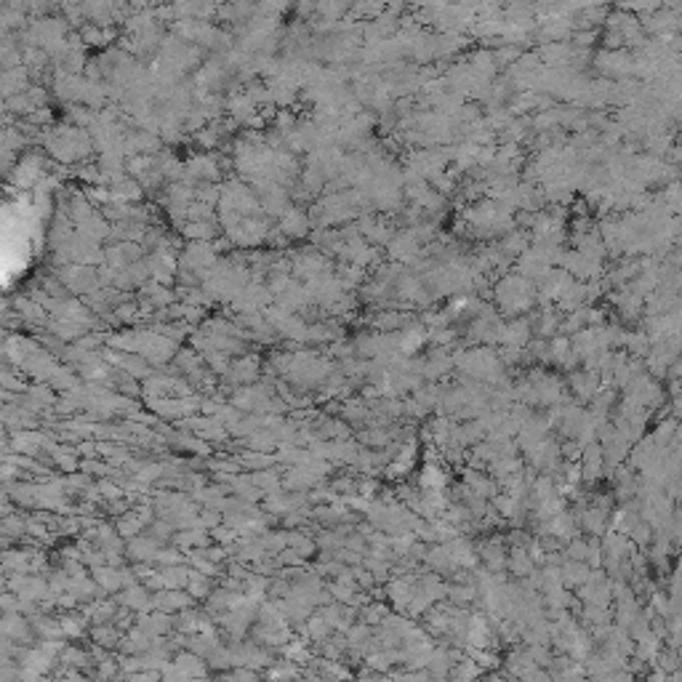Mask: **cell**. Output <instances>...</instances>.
<instances>
[{
	"label": "cell",
	"instance_id": "1",
	"mask_svg": "<svg viewBox=\"0 0 682 682\" xmlns=\"http://www.w3.org/2000/svg\"><path fill=\"white\" fill-rule=\"evenodd\" d=\"M310 229V216L296 208H288L286 214L280 216V232L288 238H304Z\"/></svg>",
	"mask_w": 682,
	"mask_h": 682
},
{
	"label": "cell",
	"instance_id": "2",
	"mask_svg": "<svg viewBox=\"0 0 682 682\" xmlns=\"http://www.w3.org/2000/svg\"><path fill=\"white\" fill-rule=\"evenodd\" d=\"M94 581L99 584V589H107V592H115V589L126 587L123 571L115 568V565H99V568H94Z\"/></svg>",
	"mask_w": 682,
	"mask_h": 682
},
{
	"label": "cell",
	"instance_id": "3",
	"mask_svg": "<svg viewBox=\"0 0 682 682\" xmlns=\"http://www.w3.org/2000/svg\"><path fill=\"white\" fill-rule=\"evenodd\" d=\"M599 467H602V448L597 443H589L584 456H581V467L578 469H584L581 475L587 480H595L599 475Z\"/></svg>",
	"mask_w": 682,
	"mask_h": 682
},
{
	"label": "cell",
	"instance_id": "4",
	"mask_svg": "<svg viewBox=\"0 0 682 682\" xmlns=\"http://www.w3.org/2000/svg\"><path fill=\"white\" fill-rule=\"evenodd\" d=\"M560 571H563V584H568V587H584L592 576L587 563H576V560H568Z\"/></svg>",
	"mask_w": 682,
	"mask_h": 682
},
{
	"label": "cell",
	"instance_id": "5",
	"mask_svg": "<svg viewBox=\"0 0 682 682\" xmlns=\"http://www.w3.org/2000/svg\"><path fill=\"white\" fill-rule=\"evenodd\" d=\"M157 541L150 539V536H144V539H133L131 544H128V557L131 560H155L157 557Z\"/></svg>",
	"mask_w": 682,
	"mask_h": 682
},
{
	"label": "cell",
	"instance_id": "6",
	"mask_svg": "<svg viewBox=\"0 0 682 682\" xmlns=\"http://www.w3.org/2000/svg\"><path fill=\"white\" fill-rule=\"evenodd\" d=\"M256 371H259L256 360H238V363H232L229 376L235 379V384H248L251 379H256Z\"/></svg>",
	"mask_w": 682,
	"mask_h": 682
},
{
	"label": "cell",
	"instance_id": "7",
	"mask_svg": "<svg viewBox=\"0 0 682 682\" xmlns=\"http://www.w3.org/2000/svg\"><path fill=\"white\" fill-rule=\"evenodd\" d=\"M176 669L181 671V674H187V677H203L205 674V666H203V661L197 659L195 653H184V656H179L176 659Z\"/></svg>",
	"mask_w": 682,
	"mask_h": 682
},
{
	"label": "cell",
	"instance_id": "8",
	"mask_svg": "<svg viewBox=\"0 0 682 682\" xmlns=\"http://www.w3.org/2000/svg\"><path fill=\"white\" fill-rule=\"evenodd\" d=\"M184 235L192 238L195 243H208V240L216 235V229L211 221H190V224L184 227Z\"/></svg>",
	"mask_w": 682,
	"mask_h": 682
},
{
	"label": "cell",
	"instance_id": "9",
	"mask_svg": "<svg viewBox=\"0 0 682 682\" xmlns=\"http://www.w3.org/2000/svg\"><path fill=\"white\" fill-rule=\"evenodd\" d=\"M120 602H123V605H128V608H133V611H147V608L152 605V602H150V597H147V592H144L142 587H128Z\"/></svg>",
	"mask_w": 682,
	"mask_h": 682
},
{
	"label": "cell",
	"instance_id": "10",
	"mask_svg": "<svg viewBox=\"0 0 682 682\" xmlns=\"http://www.w3.org/2000/svg\"><path fill=\"white\" fill-rule=\"evenodd\" d=\"M656 669L666 671V674H674V671L682 669V656L674 653V650H659L656 656Z\"/></svg>",
	"mask_w": 682,
	"mask_h": 682
},
{
	"label": "cell",
	"instance_id": "11",
	"mask_svg": "<svg viewBox=\"0 0 682 682\" xmlns=\"http://www.w3.org/2000/svg\"><path fill=\"white\" fill-rule=\"evenodd\" d=\"M176 544L179 547H205L208 544V533L203 528H195V530H184L176 536Z\"/></svg>",
	"mask_w": 682,
	"mask_h": 682
},
{
	"label": "cell",
	"instance_id": "12",
	"mask_svg": "<svg viewBox=\"0 0 682 682\" xmlns=\"http://www.w3.org/2000/svg\"><path fill=\"white\" fill-rule=\"evenodd\" d=\"M506 563H509V568H512V573H515V576L533 573V560L528 557L525 552H512V557H509Z\"/></svg>",
	"mask_w": 682,
	"mask_h": 682
},
{
	"label": "cell",
	"instance_id": "13",
	"mask_svg": "<svg viewBox=\"0 0 682 682\" xmlns=\"http://www.w3.org/2000/svg\"><path fill=\"white\" fill-rule=\"evenodd\" d=\"M94 640L102 647H115L120 643V635H118V629H115V626H96Z\"/></svg>",
	"mask_w": 682,
	"mask_h": 682
},
{
	"label": "cell",
	"instance_id": "14",
	"mask_svg": "<svg viewBox=\"0 0 682 682\" xmlns=\"http://www.w3.org/2000/svg\"><path fill=\"white\" fill-rule=\"evenodd\" d=\"M229 682H256V674H253L251 669H238V671H232Z\"/></svg>",
	"mask_w": 682,
	"mask_h": 682
},
{
	"label": "cell",
	"instance_id": "15",
	"mask_svg": "<svg viewBox=\"0 0 682 682\" xmlns=\"http://www.w3.org/2000/svg\"><path fill=\"white\" fill-rule=\"evenodd\" d=\"M214 539H219L221 544H229V541H235V530H229V528H219L214 533Z\"/></svg>",
	"mask_w": 682,
	"mask_h": 682
}]
</instances>
